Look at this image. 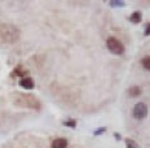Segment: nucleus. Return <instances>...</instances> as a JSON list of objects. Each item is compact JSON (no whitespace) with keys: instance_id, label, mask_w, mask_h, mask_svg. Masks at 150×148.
I'll return each mask as SVG.
<instances>
[{"instance_id":"nucleus-1","label":"nucleus","mask_w":150,"mask_h":148,"mask_svg":"<svg viewBox=\"0 0 150 148\" xmlns=\"http://www.w3.org/2000/svg\"><path fill=\"white\" fill-rule=\"evenodd\" d=\"M20 38V30L13 25L1 24L0 25V39L4 43H14Z\"/></svg>"},{"instance_id":"nucleus-2","label":"nucleus","mask_w":150,"mask_h":148,"mask_svg":"<svg viewBox=\"0 0 150 148\" xmlns=\"http://www.w3.org/2000/svg\"><path fill=\"white\" fill-rule=\"evenodd\" d=\"M106 47H108L109 51L111 53H114V55H123L124 51H126V48L122 44L120 40H118L117 38H114V36L108 38V40H106Z\"/></svg>"},{"instance_id":"nucleus-3","label":"nucleus","mask_w":150,"mask_h":148,"mask_svg":"<svg viewBox=\"0 0 150 148\" xmlns=\"http://www.w3.org/2000/svg\"><path fill=\"white\" fill-rule=\"evenodd\" d=\"M133 117L137 118V119H142L148 116V107H146L145 103H137L133 108V112H132Z\"/></svg>"},{"instance_id":"nucleus-4","label":"nucleus","mask_w":150,"mask_h":148,"mask_svg":"<svg viewBox=\"0 0 150 148\" xmlns=\"http://www.w3.org/2000/svg\"><path fill=\"white\" fill-rule=\"evenodd\" d=\"M20 105H25V107H29V108H39V102L35 99L34 96L31 95H26V96H21L20 100L17 102Z\"/></svg>"},{"instance_id":"nucleus-5","label":"nucleus","mask_w":150,"mask_h":148,"mask_svg":"<svg viewBox=\"0 0 150 148\" xmlns=\"http://www.w3.org/2000/svg\"><path fill=\"white\" fill-rule=\"evenodd\" d=\"M20 86L25 90H33L34 87H35V83H34V81L31 79V78L26 77V78H22V79L20 81Z\"/></svg>"},{"instance_id":"nucleus-6","label":"nucleus","mask_w":150,"mask_h":148,"mask_svg":"<svg viewBox=\"0 0 150 148\" xmlns=\"http://www.w3.org/2000/svg\"><path fill=\"white\" fill-rule=\"evenodd\" d=\"M66 147H67V140L64 139V138H57L52 143V148H66Z\"/></svg>"},{"instance_id":"nucleus-7","label":"nucleus","mask_w":150,"mask_h":148,"mask_svg":"<svg viewBox=\"0 0 150 148\" xmlns=\"http://www.w3.org/2000/svg\"><path fill=\"white\" fill-rule=\"evenodd\" d=\"M141 92H142V89L140 86H133V87H129V90H128V94H129L131 96H139V95H141Z\"/></svg>"},{"instance_id":"nucleus-8","label":"nucleus","mask_w":150,"mask_h":148,"mask_svg":"<svg viewBox=\"0 0 150 148\" xmlns=\"http://www.w3.org/2000/svg\"><path fill=\"white\" fill-rule=\"evenodd\" d=\"M141 18H142V14L140 13V12H133L129 17V21L133 24H139L140 21H141Z\"/></svg>"},{"instance_id":"nucleus-9","label":"nucleus","mask_w":150,"mask_h":148,"mask_svg":"<svg viewBox=\"0 0 150 148\" xmlns=\"http://www.w3.org/2000/svg\"><path fill=\"white\" fill-rule=\"evenodd\" d=\"M141 64H142V66L145 68L146 70H150V56H145V57L142 59Z\"/></svg>"},{"instance_id":"nucleus-10","label":"nucleus","mask_w":150,"mask_h":148,"mask_svg":"<svg viewBox=\"0 0 150 148\" xmlns=\"http://www.w3.org/2000/svg\"><path fill=\"white\" fill-rule=\"evenodd\" d=\"M126 144H127V148H140L137 146V143L132 139H126Z\"/></svg>"},{"instance_id":"nucleus-11","label":"nucleus","mask_w":150,"mask_h":148,"mask_svg":"<svg viewBox=\"0 0 150 148\" xmlns=\"http://www.w3.org/2000/svg\"><path fill=\"white\" fill-rule=\"evenodd\" d=\"M110 5H111V7H124V5H126V3H123V1H111Z\"/></svg>"},{"instance_id":"nucleus-12","label":"nucleus","mask_w":150,"mask_h":148,"mask_svg":"<svg viewBox=\"0 0 150 148\" xmlns=\"http://www.w3.org/2000/svg\"><path fill=\"white\" fill-rule=\"evenodd\" d=\"M64 125L69 126V127H75V125H76V122H75V121H65V122H64Z\"/></svg>"},{"instance_id":"nucleus-13","label":"nucleus","mask_w":150,"mask_h":148,"mask_svg":"<svg viewBox=\"0 0 150 148\" xmlns=\"http://www.w3.org/2000/svg\"><path fill=\"white\" fill-rule=\"evenodd\" d=\"M144 34H145L146 36L150 35V24H148V25L145 26V31H144Z\"/></svg>"},{"instance_id":"nucleus-14","label":"nucleus","mask_w":150,"mask_h":148,"mask_svg":"<svg viewBox=\"0 0 150 148\" xmlns=\"http://www.w3.org/2000/svg\"><path fill=\"white\" fill-rule=\"evenodd\" d=\"M105 131H106V129H105V127H101V129H98V130L95 131V135H100V134L105 133Z\"/></svg>"},{"instance_id":"nucleus-15","label":"nucleus","mask_w":150,"mask_h":148,"mask_svg":"<svg viewBox=\"0 0 150 148\" xmlns=\"http://www.w3.org/2000/svg\"><path fill=\"white\" fill-rule=\"evenodd\" d=\"M114 135H115V139H119V140H120V135H119V134H118V133H115Z\"/></svg>"}]
</instances>
